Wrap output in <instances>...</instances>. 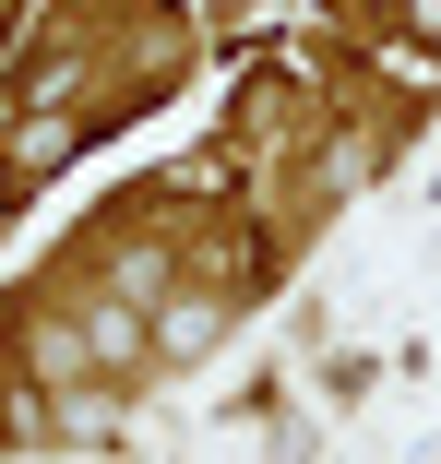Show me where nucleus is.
Returning <instances> with one entry per match:
<instances>
[{
	"label": "nucleus",
	"mask_w": 441,
	"mask_h": 464,
	"mask_svg": "<svg viewBox=\"0 0 441 464\" xmlns=\"http://www.w3.org/2000/svg\"><path fill=\"white\" fill-rule=\"evenodd\" d=\"M83 357H96V369H132V357H143V334H132L120 298H108V310H83Z\"/></svg>",
	"instance_id": "1"
},
{
	"label": "nucleus",
	"mask_w": 441,
	"mask_h": 464,
	"mask_svg": "<svg viewBox=\"0 0 441 464\" xmlns=\"http://www.w3.org/2000/svg\"><path fill=\"white\" fill-rule=\"evenodd\" d=\"M60 143H72V120H48V108H36V120H24V179H48V167H60Z\"/></svg>",
	"instance_id": "2"
},
{
	"label": "nucleus",
	"mask_w": 441,
	"mask_h": 464,
	"mask_svg": "<svg viewBox=\"0 0 441 464\" xmlns=\"http://www.w3.org/2000/svg\"><path fill=\"white\" fill-rule=\"evenodd\" d=\"M167 345H180V357H191V345H215V310H203V298H180V310H167Z\"/></svg>",
	"instance_id": "3"
}]
</instances>
